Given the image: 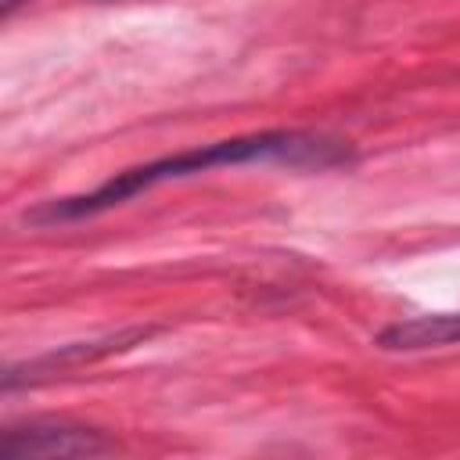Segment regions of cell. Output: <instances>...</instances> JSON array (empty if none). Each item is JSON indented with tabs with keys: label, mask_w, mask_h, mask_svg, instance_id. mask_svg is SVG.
<instances>
[{
	"label": "cell",
	"mask_w": 460,
	"mask_h": 460,
	"mask_svg": "<svg viewBox=\"0 0 460 460\" xmlns=\"http://www.w3.org/2000/svg\"><path fill=\"white\" fill-rule=\"evenodd\" d=\"M115 442L97 428L68 420H29L0 435V460H40V456H104Z\"/></svg>",
	"instance_id": "2"
},
{
	"label": "cell",
	"mask_w": 460,
	"mask_h": 460,
	"mask_svg": "<svg viewBox=\"0 0 460 460\" xmlns=\"http://www.w3.org/2000/svg\"><path fill=\"white\" fill-rule=\"evenodd\" d=\"M22 4H25V0H0V14H4V18H11V14L22 7Z\"/></svg>",
	"instance_id": "5"
},
{
	"label": "cell",
	"mask_w": 460,
	"mask_h": 460,
	"mask_svg": "<svg viewBox=\"0 0 460 460\" xmlns=\"http://www.w3.org/2000/svg\"><path fill=\"white\" fill-rule=\"evenodd\" d=\"M155 331L151 327H137V331H126V334H111V338H104V341H79V345H68V349H61V352H47V356H40V359H32V363H25V367H7V374H4V388L11 392L18 381H36L43 370H61V367H75V363H90V359H101V356H111V352H119V349H129V345H137V341H147Z\"/></svg>",
	"instance_id": "3"
},
{
	"label": "cell",
	"mask_w": 460,
	"mask_h": 460,
	"mask_svg": "<svg viewBox=\"0 0 460 460\" xmlns=\"http://www.w3.org/2000/svg\"><path fill=\"white\" fill-rule=\"evenodd\" d=\"M377 345L385 352H424V349L460 345V313H435V316L399 320V323H392L377 334Z\"/></svg>",
	"instance_id": "4"
},
{
	"label": "cell",
	"mask_w": 460,
	"mask_h": 460,
	"mask_svg": "<svg viewBox=\"0 0 460 460\" xmlns=\"http://www.w3.org/2000/svg\"><path fill=\"white\" fill-rule=\"evenodd\" d=\"M352 158L349 144L327 133H305V129H266V133H248V137H230V140H216V144H198L165 158H155L147 165L115 172L111 180H104L101 187L75 194V198H61V201H47L43 208L32 212V223H75V219H90L101 216L158 183L169 180H187L198 172H212V169H226V165H288V169H334L345 165Z\"/></svg>",
	"instance_id": "1"
}]
</instances>
